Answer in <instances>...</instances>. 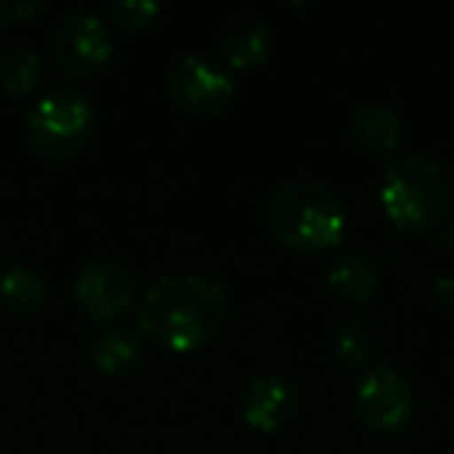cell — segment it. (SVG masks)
Listing matches in <instances>:
<instances>
[{"label": "cell", "instance_id": "1", "mask_svg": "<svg viewBox=\"0 0 454 454\" xmlns=\"http://www.w3.org/2000/svg\"><path fill=\"white\" fill-rule=\"evenodd\" d=\"M227 293L202 274H165L137 302V333L168 352H196L221 333Z\"/></svg>", "mask_w": 454, "mask_h": 454}, {"label": "cell", "instance_id": "2", "mask_svg": "<svg viewBox=\"0 0 454 454\" xmlns=\"http://www.w3.org/2000/svg\"><path fill=\"white\" fill-rule=\"evenodd\" d=\"M268 227L296 253H324L346 240L348 212L340 193L321 181H290L268 200Z\"/></svg>", "mask_w": 454, "mask_h": 454}, {"label": "cell", "instance_id": "3", "mask_svg": "<svg viewBox=\"0 0 454 454\" xmlns=\"http://www.w3.org/2000/svg\"><path fill=\"white\" fill-rule=\"evenodd\" d=\"M383 212L398 231L423 234L448 218L451 212V184L445 171L423 156H398L389 162L380 187Z\"/></svg>", "mask_w": 454, "mask_h": 454}, {"label": "cell", "instance_id": "4", "mask_svg": "<svg viewBox=\"0 0 454 454\" xmlns=\"http://www.w3.org/2000/svg\"><path fill=\"white\" fill-rule=\"evenodd\" d=\"M97 128V109L82 90L51 88L26 115V144L38 159L63 162L75 156Z\"/></svg>", "mask_w": 454, "mask_h": 454}, {"label": "cell", "instance_id": "5", "mask_svg": "<svg viewBox=\"0 0 454 454\" xmlns=\"http://www.w3.org/2000/svg\"><path fill=\"white\" fill-rule=\"evenodd\" d=\"M51 51L57 66L69 78H94L113 59V38L106 22L90 10H72L57 22L51 35Z\"/></svg>", "mask_w": 454, "mask_h": 454}, {"label": "cell", "instance_id": "6", "mask_svg": "<svg viewBox=\"0 0 454 454\" xmlns=\"http://www.w3.org/2000/svg\"><path fill=\"white\" fill-rule=\"evenodd\" d=\"M414 386L392 364H373L355 383V414L373 433H398L414 414Z\"/></svg>", "mask_w": 454, "mask_h": 454}, {"label": "cell", "instance_id": "7", "mask_svg": "<svg viewBox=\"0 0 454 454\" xmlns=\"http://www.w3.org/2000/svg\"><path fill=\"white\" fill-rule=\"evenodd\" d=\"M171 100L193 115H218L224 113L237 94L234 75L208 57H184L175 63L168 75Z\"/></svg>", "mask_w": 454, "mask_h": 454}, {"label": "cell", "instance_id": "8", "mask_svg": "<svg viewBox=\"0 0 454 454\" xmlns=\"http://www.w3.org/2000/svg\"><path fill=\"white\" fill-rule=\"evenodd\" d=\"M75 302L94 321H119L134 305L131 271L115 259H88L75 274Z\"/></svg>", "mask_w": 454, "mask_h": 454}, {"label": "cell", "instance_id": "9", "mask_svg": "<svg viewBox=\"0 0 454 454\" xmlns=\"http://www.w3.org/2000/svg\"><path fill=\"white\" fill-rule=\"evenodd\" d=\"M299 408H302V392L284 373H259L249 380L240 398L243 420L259 433H280L286 423L296 420Z\"/></svg>", "mask_w": 454, "mask_h": 454}, {"label": "cell", "instance_id": "10", "mask_svg": "<svg viewBox=\"0 0 454 454\" xmlns=\"http://www.w3.org/2000/svg\"><path fill=\"white\" fill-rule=\"evenodd\" d=\"M144 336L131 327H103L90 340V364L103 377H128L144 364Z\"/></svg>", "mask_w": 454, "mask_h": 454}, {"label": "cell", "instance_id": "11", "mask_svg": "<svg viewBox=\"0 0 454 454\" xmlns=\"http://www.w3.org/2000/svg\"><path fill=\"white\" fill-rule=\"evenodd\" d=\"M221 53L234 69H255L271 53V28L259 16H234L221 28Z\"/></svg>", "mask_w": 454, "mask_h": 454}, {"label": "cell", "instance_id": "12", "mask_svg": "<svg viewBox=\"0 0 454 454\" xmlns=\"http://www.w3.org/2000/svg\"><path fill=\"white\" fill-rule=\"evenodd\" d=\"M327 286L342 302L364 305L380 290V268L361 253H340L327 268Z\"/></svg>", "mask_w": 454, "mask_h": 454}, {"label": "cell", "instance_id": "13", "mask_svg": "<svg viewBox=\"0 0 454 454\" xmlns=\"http://www.w3.org/2000/svg\"><path fill=\"white\" fill-rule=\"evenodd\" d=\"M348 131L367 153H392L404 140L402 119H398L395 109L383 106V103H364V106L355 109Z\"/></svg>", "mask_w": 454, "mask_h": 454}, {"label": "cell", "instance_id": "14", "mask_svg": "<svg viewBox=\"0 0 454 454\" xmlns=\"http://www.w3.org/2000/svg\"><path fill=\"white\" fill-rule=\"evenodd\" d=\"M47 280L35 268L13 265L0 274V309L7 315H32L44 305Z\"/></svg>", "mask_w": 454, "mask_h": 454}, {"label": "cell", "instance_id": "15", "mask_svg": "<svg viewBox=\"0 0 454 454\" xmlns=\"http://www.w3.org/2000/svg\"><path fill=\"white\" fill-rule=\"evenodd\" d=\"M44 78V59L28 47H4L0 51V88L10 97H28Z\"/></svg>", "mask_w": 454, "mask_h": 454}, {"label": "cell", "instance_id": "16", "mask_svg": "<svg viewBox=\"0 0 454 454\" xmlns=\"http://www.w3.org/2000/svg\"><path fill=\"white\" fill-rule=\"evenodd\" d=\"M333 352L346 367H364L377 352V327L367 315H348L333 333Z\"/></svg>", "mask_w": 454, "mask_h": 454}, {"label": "cell", "instance_id": "17", "mask_svg": "<svg viewBox=\"0 0 454 454\" xmlns=\"http://www.w3.org/2000/svg\"><path fill=\"white\" fill-rule=\"evenodd\" d=\"M106 13L125 32H140L162 13V7L156 0H113V4H106Z\"/></svg>", "mask_w": 454, "mask_h": 454}, {"label": "cell", "instance_id": "18", "mask_svg": "<svg viewBox=\"0 0 454 454\" xmlns=\"http://www.w3.org/2000/svg\"><path fill=\"white\" fill-rule=\"evenodd\" d=\"M41 13V0H0V26L26 22Z\"/></svg>", "mask_w": 454, "mask_h": 454}, {"label": "cell", "instance_id": "19", "mask_svg": "<svg viewBox=\"0 0 454 454\" xmlns=\"http://www.w3.org/2000/svg\"><path fill=\"white\" fill-rule=\"evenodd\" d=\"M445 243L454 249V224H448V227H445Z\"/></svg>", "mask_w": 454, "mask_h": 454}, {"label": "cell", "instance_id": "20", "mask_svg": "<svg viewBox=\"0 0 454 454\" xmlns=\"http://www.w3.org/2000/svg\"><path fill=\"white\" fill-rule=\"evenodd\" d=\"M0 253H4V237H0Z\"/></svg>", "mask_w": 454, "mask_h": 454}, {"label": "cell", "instance_id": "21", "mask_svg": "<svg viewBox=\"0 0 454 454\" xmlns=\"http://www.w3.org/2000/svg\"><path fill=\"white\" fill-rule=\"evenodd\" d=\"M451 193H454V187H451Z\"/></svg>", "mask_w": 454, "mask_h": 454}]
</instances>
